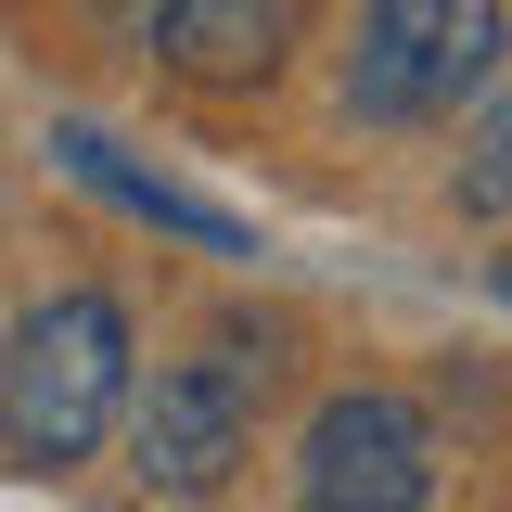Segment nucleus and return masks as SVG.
<instances>
[{
	"mask_svg": "<svg viewBox=\"0 0 512 512\" xmlns=\"http://www.w3.org/2000/svg\"><path fill=\"white\" fill-rule=\"evenodd\" d=\"M64 167L90 192H116L128 218H154V231H180V244H205V256H256V231L231 218V205H205V192H180V180H154V167H128L103 128H64Z\"/></svg>",
	"mask_w": 512,
	"mask_h": 512,
	"instance_id": "obj_6",
	"label": "nucleus"
},
{
	"mask_svg": "<svg viewBox=\"0 0 512 512\" xmlns=\"http://www.w3.org/2000/svg\"><path fill=\"white\" fill-rule=\"evenodd\" d=\"M308 512H423L436 500V423L397 397V384H346L308 410Z\"/></svg>",
	"mask_w": 512,
	"mask_h": 512,
	"instance_id": "obj_4",
	"label": "nucleus"
},
{
	"mask_svg": "<svg viewBox=\"0 0 512 512\" xmlns=\"http://www.w3.org/2000/svg\"><path fill=\"white\" fill-rule=\"evenodd\" d=\"M487 64H500V13L487 0H372L359 52H346V116H372V128L448 116L461 90H487Z\"/></svg>",
	"mask_w": 512,
	"mask_h": 512,
	"instance_id": "obj_3",
	"label": "nucleus"
},
{
	"mask_svg": "<svg viewBox=\"0 0 512 512\" xmlns=\"http://www.w3.org/2000/svg\"><path fill=\"white\" fill-rule=\"evenodd\" d=\"M116 410H128V308L90 295V282L39 295L0 346V461L64 474V461H90L116 436Z\"/></svg>",
	"mask_w": 512,
	"mask_h": 512,
	"instance_id": "obj_1",
	"label": "nucleus"
},
{
	"mask_svg": "<svg viewBox=\"0 0 512 512\" xmlns=\"http://www.w3.org/2000/svg\"><path fill=\"white\" fill-rule=\"evenodd\" d=\"M256 384L269 359H154V384L128 397V474L154 500H218L256 448Z\"/></svg>",
	"mask_w": 512,
	"mask_h": 512,
	"instance_id": "obj_2",
	"label": "nucleus"
},
{
	"mask_svg": "<svg viewBox=\"0 0 512 512\" xmlns=\"http://www.w3.org/2000/svg\"><path fill=\"white\" fill-rule=\"evenodd\" d=\"M154 52L192 90H244L295 52V0H154Z\"/></svg>",
	"mask_w": 512,
	"mask_h": 512,
	"instance_id": "obj_5",
	"label": "nucleus"
},
{
	"mask_svg": "<svg viewBox=\"0 0 512 512\" xmlns=\"http://www.w3.org/2000/svg\"><path fill=\"white\" fill-rule=\"evenodd\" d=\"M448 192H461V218H512V90L487 103V116H474V141H461Z\"/></svg>",
	"mask_w": 512,
	"mask_h": 512,
	"instance_id": "obj_7",
	"label": "nucleus"
}]
</instances>
